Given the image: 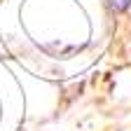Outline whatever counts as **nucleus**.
<instances>
[{
	"mask_svg": "<svg viewBox=\"0 0 131 131\" xmlns=\"http://www.w3.org/2000/svg\"><path fill=\"white\" fill-rule=\"evenodd\" d=\"M110 5L115 7V12H126L131 9V0H110Z\"/></svg>",
	"mask_w": 131,
	"mask_h": 131,
	"instance_id": "obj_1",
	"label": "nucleus"
}]
</instances>
